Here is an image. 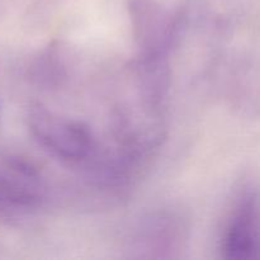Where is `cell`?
<instances>
[{"mask_svg": "<svg viewBox=\"0 0 260 260\" xmlns=\"http://www.w3.org/2000/svg\"><path fill=\"white\" fill-rule=\"evenodd\" d=\"M27 122L38 144L56 156L81 161L89 159L95 150V140L85 124L63 118L40 104L29 107Z\"/></svg>", "mask_w": 260, "mask_h": 260, "instance_id": "1", "label": "cell"}, {"mask_svg": "<svg viewBox=\"0 0 260 260\" xmlns=\"http://www.w3.org/2000/svg\"><path fill=\"white\" fill-rule=\"evenodd\" d=\"M45 193L37 168L18 155L0 157V207L27 210L36 207Z\"/></svg>", "mask_w": 260, "mask_h": 260, "instance_id": "2", "label": "cell"}, {"mask_svg": "<svg viewBox=\"0 0 260 260\" xmlns=\"http://www.w3.org/2000/svg\"><path fill=\"white\" fill-rule=\"evenodd\" d=\"M222 248L229 259L260 256V205L255 196L241 203L229 225Z\"/></svg>", "mask_w": 260, "mask_h": 260, "instance_id": "3", "label": "cell"}]
</instances>
